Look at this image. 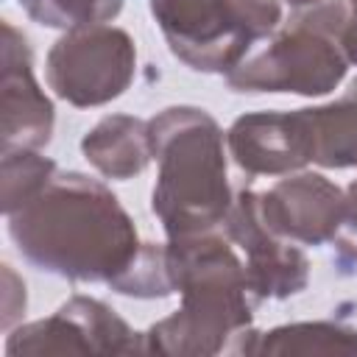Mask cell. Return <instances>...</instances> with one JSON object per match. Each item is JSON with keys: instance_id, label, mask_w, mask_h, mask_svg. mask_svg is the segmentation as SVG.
Masks as SVG:
<instances>
[{"instance_id": "1", "label": "cell", "mask_w": 357, "mask_h": 357, "mask_svg": "<svg viewBox=\"0 0 357 357\" xmlns=\"http://www.w3.org/2000/svg\"><path fill=\"white\" fill-rule=\"evenodd\" d=\"M6 220L20 257L31 268L67 282L112 284L142 248L120 198L103 181L78 170H59Z\"/></svg>"}, {"instance_id": "2", "label": "cell", "mask_w": 357, "mask_h": 357, "mask_svg": "<svg viewBox=\"0 0 357 357\" xmlns=\"http://www.w3.org/2000/svg\"><path fill=\"white\" fill-rule=\"evenodd\" d=\"M167 268L181 304L142 332V354L212 357L254 354L259 332L245 262L223 229L167 237Z\"/></svg>"}, {"instance_id": "3", "label": "cell", "mask_w": 357, "mask_h": 357, "mask_svg": "<svg viewBox=\"0 0 357 357\" xmlns=\"http://www.w3.org/2000/svg\"><path fill=\"white\" fill-rule=\"evenodd\" d=\"M156 159L151 212L167 237L223 229L234 192L226 173V134L198 106H167L148 120Z\"/></svg>"}, {"instance_id": "4", "label": "cell", "mask_w": 357, "mask_h": 357, "mask_svg": "<svg viewBox=\"0 0 357 357\" xmlns=\"http://www.w3.org/2000/svg\"><path fill=\"white\" fill-rule=\"evenodd\" d=\"M343 28L346 0H318L296 8L284 28L273 31L268 47L226 75V86L240 95H329L351 64L343 47Z\"/></svg>"}, {"instance_id": "5", "label": "cell", "mask_w": 357, "mask_h": 357, "mask_svg": "<svg viewBox=\"0 0 357 357\" xmlns=\"http://www.w3.org/2000/svg\"><path fill=\"white\" fill-rule=\"evenodd\" d=\"M170 53L195 73L229 75L282 22L279 0H148Z\"/></svg>"}, {"instance_id": "6", "label": "cell", "mask_w": 357, "mask_h": 357, "mask_svg": "<svg viewBox=\"0 0 357 357\" xmlns=\"http://www.w3.org/2000/svg\"><path fill=\"white\" fill-rule=\"evenodd\" d=\"M137 47L128 31L98 22L64 31L45 59V78L53 95L75 109H95L117 100L134 81Z\"/></svg>"}, {"instance_id": "7", "label": "cell", "mask_w": 357, "mask_h": 357, "mask_svg": "<svg viewBox=\"0 0 357 357\" xmlns=\"http://www.w3.org/2000/svg\"><path fill=\"white\" fill-rule=\"evenodd\" d=\"M42 354H142V332L100 298L70 296L53 315L20 324L6 337V357Z\"/></svg>"}, {"instance_id": "8", "label": "cell", "mask_w": 357, "mask_h": 357, "mask_svg": "<svg viewBox=\"0 0 357 357\" xmlns=\"http://www.w3.org/2000/svg\"><path fill=\"white\" fill-rule=\"evenodd\" d=\"M223 234L243 251L248 290L257 304L273 298L284 301L298 296L310 284V259L307 254L268 229L259 212V192L257 190H237L231 209L223 220Z\"/></svg>"}, {"instance_id": "9", "label": "cell", "mask_w": 357, "mask_h": 357, "mask_svg": "<svg viewBox=\"0 0 357 357\" xmlns=\"http://www.w3.org/2000/svg\"><path fill=\"white\" fill-rule=\"evenodd\" d=\"M53 126L56 109L33 75V50L20 28L0 20V153L45 148Z\"/></svg>"}, {"instance_id": "10", "label": "cell", "mask_w": 357, "mask_h": 357, "mask_svg": "<svg viewBox=\"0 0 357 357\" xmlns=\"http://www.w3.org/2000/svg\"><path fill=\"white\" fill-rule=\"evenodd\" d=\"M259 212L279 237L301 245H326L340 231L346 190L324 173H287L268 192H259Z\"/></svg>"}, {"instance_id": "11", "label": "cell", "mask_w": 357, "mask_h": 357, "mask_svg": "<svg viewBox=\"0 0 357 357\" xmlns=\"http://www.w3.org/2000/svg\"><path fill=\"white\" fill-rule=\"evenodd\" d=\"M226 151L245 176H287L312 162L307 109L248 112L226 128Z\"/></svg>"}, {"instance_id": "12", "label": "cell", "mask_w": 357, "mask_h": 357, "mask_svg": "<svg viewBox=\"0 0 357 357\" xmlns=\"http://www.w3.org/2000/svg\"><path fill=\"white\" fill-rule=\"evenodd\" d=\"M84 159L112 181H128L153 162L148 120L134 114H106L81 139Z\"/></svg>"}, {"instance_id": "13", "label": "cell", "mask_w": 357, "mask_h": 357, "mask_svg": "<svg viewBox=\"0 0 357 357\" xmlns=\"http://www.w3.org/2000/svg\"><path fill=\"white\" fill-rule=\"evenodd\" d=\"M307 117L312 128V162L326 170L357 167V78L340 98L310 106Z\"/></svg>"}, {"instance_id": "14", "label": "cell", "mask_w": 357, "mask_h": 357, "mask_svg": "<svg viewBox=\"0 0 357 357\" xmlns=\"http://www.w3.org/2000/svg\"><path fill=\"white\" fill-rule=\"evenodd\" d=\"M254 354H357V329L340 321H296L259 332Z\"/></svg>"}, {"instance_id": "15", "label": "cell", "mask_w": 357, "mask_h": 357, "mask_svg": "<svg viewBox=\"0 0 357 357\" xmlns=\"http://www.w3.org/2000/svg\"><path fill=\"white\" fill-rule=\"evenodd\" d=\"M56 162L39 151H3L0 153V184H3V215L22 209L53 176Z\"/></svg>"}, {"instance_id": "16", "label": "cell", "mask_w": 357, "mask_h": 357, "mask_svg": "<svg viewBox=\"0 0 357 357\" xmlns=\"http://www.w3.org/2000/svg\"><path fill=\"white\" fill-rule=\"evenodd\" d=\"M114 293L128 298H167L173 296V279L167 268V251L159 243H142L131 268L109 284Z\"/></svg>"}, {"instance_id": "17", "label": "cell", "mask_w": 357, "mask_h": 357, "mask_svg": "<svg viewBox=\"0 0 357 357\" xmlns=\"http://www.w3.org/2000/svg\"><path fill=\"white\" fill-rule=\"evenodd\" d=\"M120 11H123V0H36L25 8V14L33 22L59 31L112 22Z\"/></svg>"}, {"instance_id": "18", "label": "cell", "mask_w": 357, "mask_h": 357, "mask_svg": "<svg viewBox=\"0 0 357 357\" xmlns=\"http://www.w3.org/2000/svg\"><path fill=\"white\" fill-rule=\"evenodd\" d=\"M335 262L346 271L357 268V178L346 187V212L340 231L335 234Z\"/></svg>"}, {"instance_id": "19", "label": "cell", "mask_w": 357, "mask_h": 357, "mask_svg": "<svg viewBox=\"0 0 357 357\" xmlns=\"http://www.w3.org/2000/svg\"><path fill=\"white\" fill-rule=\"evenodd\" d=\"M28 296H25V282L14 273L11 265H3V315H0V329L11 332L17 321L25 315Z\"/></svg>"}, {"instance_id": "20", "label": "cell", "mask_w": 357, "mask_h": 357, "mask_svg": "<svg viewBox=\"0 0 357 357\" xmlns=\"http://www.w3.org/2000/svg\"><path fill=\"white\" fill-rule=\"evenodd\" d=\"M343 47L351 64H357V0H346V28H343Z\"/></svg>"}, {"instance_id": "21", "label": "cell", "mask_w": 357, "mask_h": 357, "mask_svg": "<svg viewBox=\"0 0 357 357\" xmlns=\"http://www.w3.org/2000/svg\"><path fill=\"white\" fill-rule=\"evenodd\" d=\"M284 3H290L293 8H304V6H312V3H318V0H284Z\"/></svg>"}, {"instance_id": "22", "label": "cell", "mask_w": 357, "mask_h": 357, "mask_svg": "<svg viewBox=\"0 0 357 357\" xmlns=\"http://www.w3.org/2000/svg\"><path fill=\"white\" fill-rule=\"evenodd\" d=\"M17 3H20L22 8H28V6H31V3H36V0H17Z\"/></svg>"}]
</instances>
